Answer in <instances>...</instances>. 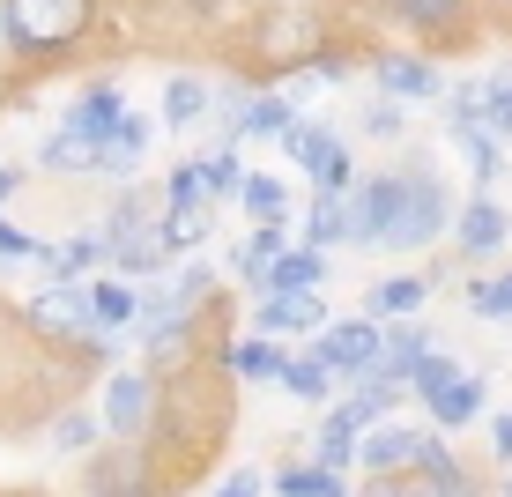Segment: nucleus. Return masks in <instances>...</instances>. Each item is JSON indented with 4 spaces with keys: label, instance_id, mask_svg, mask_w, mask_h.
Returning a JSON list of instances; mask_svg holds the SVG:
<instances>
[{
    "label": "nucleus",
    "instance_id": "1",
    "mask_svg": "<svg viewBox=\"0 0 512 497\" xmlns=\"http://www.w3.org/2000/svg\"><path fill=\"white\" fill-rule=\"evenodd\" d=\"M446 186L431 171H379L342 201V238L372 245V253H423L431 238H446Z\"/></svg>",
    "mask_w": 512,
    "mask_h": 497
},
{
    "label": "nucleus",
    "instance_id": "2",
    "mask_svg": "<svg viewBox=\"0 0 512 497\" xmlns=\"http://www.w3.org/2000/svg\"><path fill=\"white\" fill-rule=\"evenodd\" d=\"M97 0H0V30L23 60H60L67 45L90 30Z\"/></svg>",
    "mask_w": 512,
    "mask_h": 497
},
{
    "label": "nucleus",
    "instance_id": "3",
    "mask_svg": "<svg viewBox=\"0 0 512 497\" xmlns=\"http://www.w3.org/2000/svg\"><path fill=\"white\" fill-rule=\"evenodd\" d=\"M104 260H112L119 275H156L171 260L164 245V216H156L141 193H127V201L112 208V223H104Z\"/></svg>",
    "mask_w": 512,
    "mask_h": 497
},
{
    "label": "nucleus",
    "instance_id": "4",
    "mask_svg": "<svg viewBox=\"0 0 512 497\" xmlns=\"http://www.w3.org/2000/svg\"><path fill=\"white\" fill-rule=\"evenodd\" d=\"M30 327L45 334V342H82V349H112L104 334L112 327H97V312H90V290H82L75 275H60L52 290L30 297Z\"/></svg>",
    "mask_w": 512,
    "mask_h": 497
},
{
    "label": "nucleus",
    "instance_id": "5",
    "mask_svg": "<svg viewBox=\"0 0 512 497\" xmlns=\"http://www.w3.org/2000/svg\"><path fill=\"white\" fill-rule=\"evenodd\" d=\"M282 149H290V164L312 171V186H320V193H342L349 186V149L327 127H305V119L290 112V119H282Z\"/></svg>",
    "mask_w": 512,
    "mask_h": 497
},
{
    "label": "nucleus",
    "instance_id": "6",
    "mask_svg": "<svg viewBox=\"0 0 512 497\" xmlns=\"http://www.w3.org/2000/svg\"><path fill=\"white\" fill-rule=\"evenodd\" d=\"M149 416H156V371H112V379H104V431L141 438Z\"/></svg>",
    "mask_w": 512,
    "mask_h": 497
},
{
    "label": "nucleus",
    "instance_id": "7",
    "mask_svg": "<svg viewBox=\"0 0 512 497\" xmlns=\"http://www.w3.org/2000/svg\"><path fill=\"white\" fill-rule=\"evenodd\" d=\"M320 342H312V357H320L327 371H364V364H379V327H372V312L364 319H320Z\"/></svg>",
    "mask_w": 512,
    "mask_h": 497
},
{
    "label": "nucleus",
    "instance_id": "8",
    "mask_svg": "<svg viewBox=\"0 0 512 497\" xmlns=\"http://www.w3.org/2000/svg\"><path fill=\"white\" fill-rule=\"evenodd\" d=\"M312 52H320V15L282 8V15L260 23V60H268V67H305Z\"/></svg>",
    "mask_w": 512,
    "mask_h": 497
},
{
    "label": "nucleus",
    "instance_id": "9",
    "mask_svg": "<svg viewBox=\"0 0 512 497\" xmlns=\"http://www.w3.org/2000/svg\"><path fill=\"white\" fill-rule=\"evenodd\" d=\"M253 319H260V334H312L327 319V305H320V290H268Z\"/></svg>",
    "mask_w": 512,
    "mask_h": 497
},
{
    "label": "nucleus",
    "instance_id": "10",
    "mask_svg": "<svg viewBox=\"0 0 512 497\" xmlns=\"http://www.w3.org/2000/svg\"><path fill=\"white\" fill-rule=\"evenodd\" d=\"M416 438H423V431H386V423L357 431V460H364V475H379V483L409 475V460H416Z\"/></svg>",
    "mask_w": 512,
    "mask_h": 497
},
{
    "label": "nucleus",
    "instance_id": "11",
    "mask_svg": "<svg viewBox=\"0 0 512 497\" xmlns=\"http://www.w3.org/2000/svg\"><path fill=\"white\" fill-rule=\"evenodd\" d=\"M394 401H401V379H386V371L364 364V371H357V386H349V401L334 408V416H342L349 431H372V423H386V408H394Z\"/></svg>",
    "mask_w": 512,
    "mask_h": 497
},
{
    "label": "nucleus",
    "instance_id": "12",
    "mask_svg": "<svg viewBox=\"0 0 512 497\" xmlns=\"http://www.w3.org/2000/svg\"><path fill=\"white\" fill-rule=\"evenodd\" d=\"M446 223H453V238H461V253H475V260H483V253H498V245L512 238V216H505L498 201H483V193H475L461 216H446Z\"/></svg>",
    "mask_w": 512,
    "mask_h": 497
},
{
    "label": "nucleus",
    "instance_id": "13",
    "mask_svg": "<svg viewBox=\"0 0 512 497\" xmlns=\"http://www.w3.org/2000/svg\"><path fill=\"white\" fill-rule=\"evenodd\" d=\"M372 82L386 97H438L446 82H438V67L431 60H409V52H379L372 60Z\"/></svg>",
    "mask_w": 512,
    "mask_h": 497
},
{
    "label": "nucleus",
    "instance_id": "14",
    "mask_svg": "<svg viewBox=\"0 0 512 497\" xmlns=\"http://www.w3.org/2000/svg\"><path fill=\"white\" fill-rule=\"evenodd\" d=\"M320 282H327V260H320V245H305V253H275L268 268H260L253 297H268V290H320Z\"/></svg>",
    "mask_w": 512,
    "mask_h": 497
},
{
    "label": "nucleus",
    "instance_id": "15",
    "mask_svg": "<svg viewBox=\"0 0 512 497\" xmlns=\"http://www.w3.org/2000/svg\"><path fill=\"white\" fill-rule=\"evenodd\" d=\"M141 149H149V119H119L112 134L97 141V171H112V179H134V164H141Z\"/></svg>",
    "mask_w": 512,
    "mask_h": 497
},
{
    "label": "nucleus",
    "instance_id": "16",
    "mask_svg": "<svg viewBox=\"0 0 512 497\" xmlns=\"http://www.w3.org/2000/svg\"><path fill=\"white\" fill-rule=\"evenodd\" d=\"M423 408H431V423H446V431H453V423H475V416H483V379H475V371H453Z\"/></svg>",
    "mask_w": 512,
    "mask_h": 497
},
{
    "label": "nucleus",
    "instance_id": "17",
    "mask_svg": "<svg viewBox=\"0 0 512 497\" xmlns=\"http://www.w3.org/2000/svg\"><path fill=\"white\" fill-rule=\"evenodd\" d=\"M386 8L409 30H423V38H453V30L468 23V0H386Z\"/></svg>",
    "mask_w": 512,
    "mask_h": 497
},
{
    "label": "nucleus",
    "instance_id": "18",
    "mask_svg": "<svg viewBox=\"0 0 512 497\" xmlns=\"http://www.w3.org/2000/svg\"><path fill=\"white\" fill-rule=\"evenodd\" d=\"M409 475H416V483H431V490H446V497L475 490L468 475L453 468V446H446V438H416V460H409Z\"/></svg>",
    "mask_w": 512,
    "mask_h": 497
},
{
    "label": "nucleus",
    "instance_id": "19",
    "mask_svg": "<svg viewBox=\"0 0 512 497\" xmlns=\"http://www.w3.org/2000/svg\"><path fill=\"white\" fill-rule=\"evenodd\" d=\"M201 119H208V82L201 75H171L164 82V127H201Z\"/></svg>",
    "mask_w": 512,
    "mask_h": 497
},
{
    "label": "nucleus",
    "instance_id": "20",
    "mask_svg": "<svg viewBox=\"0 0 512 497\" xmlns=\"http://www.w3.org/2000/svg\"><path fill=\"white\" fill-rule=\"evenodd\" d=\"M119 119H127V104H119V90H104V82H97V90L82 97L75 112H67V127H75L82 141H104V134L119 127Z\"/></svg>",
    "mask_w": 512,
    "mask_h": 497
},
{
    "label": "nucleus",
    "instance_id": "21",
    "mask_svg": "<svg viewBox=\"0 0 512 497\" xmlns=\"http://www.w3.org/2000/svg\"><path fill=\"white\" fill-rule=\"evenodd\" d=\"M208 230H216V216H208V193H201V201H171V216H164V245H171V253L201 245Z\"/></svg>",
    "mask_w": 512,
    "mask_h": 497
},
{
    "label": "nucleus",
    "instance_id": "22",
    "mask_svg": "<svg viewBox=\"0 0 512 497\" xmlns=\"http://www.w3.org/2000/svg\"><path fill=\"white\" fill-rule=\"evenodd\" d=\"M282 253V216H260V230L238 245V275H245V290H260V268Z\"/></svg>",
    "mask_w": 512,
    "mask_h": 497
},
{
    "label": "nucleus",
    "instance_id": "23",
    "mask_svg": "<svg viewBox=\"0 0 512 497\" xmlns=\"http://www.w3.org/2000/svg\"><path fill=\"white\" fill-rule=\"evenodd\" d=\"M423 297H431V282L423 275H394V282H379L372 297H364V312H386V319H409Z\"/></svg>",
    "mask_w": 512,
    "mask_h": 497
},
{
    "label": "nucleus",
    "instance_id": "24",
    "mask_svg": "<svg viewBox=\"0 0 512 497\" xmlns=\"http://www.w3.org/2000/svg\"><path fill=\"white\" fill-rule=\"evenodd\" d=\"M90 312H97V327H134L141 290H127V282H90Z\"/></svg>",
    "mask_w": 512,
    "mask_h": 497
},
{
    "label": "nucleus",
    "instance_id": "25",
    "mask_svg": "<svg viewBox=\"0 0 512 497\" xmlns=\"http://www.w3.org/2000/svg\"><path fill=\"white\" fill-rule=\"evenodd\" d=\"M38 164H45V171H97V141H82L75 127H60V134L38 149Z\"/></svg>",
    "mask_w": 512,
    "mask_h": 497
},
{
    "label": "nucleus",
    "instance_id": "26",
    "mask_svg": "<svg viewBox=\"0 0 512 497\" xmlns=\"http://www.w3.org/2000/svg\"><path fill=\"white\" fill-rule=\"evenodd\" d=\"M282 386H290L297 401H327V386H334V371L320 364V357H282V371H275Z\"/></svg>",
    "mask_w": 512,
    "mask_h": 497
},
{
    "label": "nucleus",
    "instance_id": "27",
    "mask_svg": "<svg viewBox=\"0 0 512 497\" xmlns=\"http://www.w3.org/2000/svg\"><path fill=\"white\" fill-rule=\"evenodd\" d=\"M223 364H231L238 379H275V371H282V349H275V342H231V349H223Z\"/></svg>",
    "mask_w": 512,
    "mask_h": 497
},
{
    "label": "nucleus",
    "instance_id": "28",
    "mask_svg": "<svg viewBox=\"0 0 512 497\" xmlns=\"http://www.w3.org/2000/svg\"><path fill=\"white\" fill-rule=\"evenodd\" d=\"M275 490H290V497H334V490H349V483H342V468H327V460H320V468H282Z\"/></svg>",
    "mask_w": 512,
    "mask_h": 497
},
{
    "label": "nucleus",
    "instance_id": "29",
    "mask_svg": "<svg viewBox=\"0 0 512 497\" xmlns=\"http://www.w3.org/2000/svg\"><path fill=\"white\" fill-rule=\"evenodd\" d=\"M468 312L475 319H512V268L490 282H468Z\"/></svg>",
    "mask_w": 512,
    "mask_h": 497
},
{
    "label": "nucleus",
    "instance_id": "30",
    "mask_svg": "<svg viewBox=\"0 0 512 497\" xmlns=\"http://www.w3.org/2000/svg\"><path fill=\"white\" fill-rule=\"evenodd\" d=\"M305 245H342V193H320V201H312Z\"/></svg>",
    "mask_w": 512,
    "mask_h": 497
},
{
    "label": "nucleus",
    "instance_id": "31",
    "mask_svg": "<svg viewBox=\"0 0 512 497\" xmlns=\"http://www.w3.org/2000/svg\"><path fill=\"white\" fill-rule=\"evenodd\" d=\"M312 460H327V468H349V460H357V431H349L342 416H327V423H320V446H312Z\"/></svg>",
    "mask_w": 512,
    "mask_h": 497
},
{
    "label": "nucleus",
    "instance_id": "32",
    "mask_svg": "<svg viewBox=\"0 0 512 497\" xmlns=\"http://www.w3.org/2000/svg\"><path fill=\"white\" fill-rule=\"evenodd\" d=\"M231 193H238L245 208H253V216H282V208H290V193H282L275 179H245V171H238V186H231Z\"/></svg>",
    "mask_w": 512,
    "mask_h": 497
},
{
    "label": "nucleus",
    "instance_id": "33",
    "mask_svg": "<svg viewBox=\"0 0 512 497\" xmlns=\"http://www.w3.org/2000/svg\"><path fill=\"white\" fill-rule=\"evenodd\" d=\"M290 119V97H245V127L238 134H282Z\"/></svg>",
    "mask_w": 512,
    "mask_h": 497
},
{
    "label": "nucleus",
    "instance_id": "34",
    "mask_svg": "<svg viewBox=\"0 0 512 497\" xmlns=\"http://www.w3.org/2000/svg\"><path fill=\"white\" fill-rule=\"evenodd\" d=\"M193 171H201V193H216V201H223V193L238 186V156H231V149H208V156H201Z\"/></svg>",
    "mask_w": 512,
    "mask_h": 497
},
{
    "label": "nucleus",
    "instance_id": "35",
    "mask_svg": "<svg viewBox=\"0 0 512 497\" xmlns=\"http://www.w3.org/2000/svg\"><path fill=\"white\" fill-rule=\"evenodd\" d=\"M60 275H82V268H97L104 260V238H75V245H60V253H45Z\"/></svg>",
    "mask_w": 512,
    "mask_h": 497
},
{
    "label": "nucleus",
    "instance_id": "36",
    "mask_svg": "<svg viewBox=\"0 0 512 497\" xmlns=\"http://www.w3.org/2000/svg\"><path fill=\"white\" fill-rule=\"evenodd\" d=\"M90 438H97V423H90V416H60V423H52V446H60V453H82Z\"/></svg>",
    "mask_w": 512,
    "mask_h": 497
},
{
    "label": "nucleus",
    "instance_id": "37",
    "mask_svg": "<svg viewBox=\"0 0 512 497\" xmlns=\"http://www.w3.org/2000/svg\"><path fill=\"white\" fill-rule=\"evenodd\" d=\"M30 253L45 260V245H38V238H23V230H15L8 216H0V260H30Z\"/></svg>",
    "mask_w": 512,
    "mask_h": 497
},
{
    "label": "nucleus",
    "instance_id": "38",
    "mask_svg": "<svg viewBox=\"0 0 512 497\" xmlns=\"http://www.w3.org/2000/svg\"><path fill=\"white\" fill-rule=\"evenodd\" d=\"M364 134L394 141V134H401V112H394V104H372V112H364Z\"/></svg>",
    "mask_w": 512,
    "mask_h": 497
},
{
    "label": "nucleus",
    "instance_id": "39",
    "mask_svg": "<svg viewBox=\"0 0 512 497\" xmlns=\"http://www.w3.org/2000/svg\"><path fill=\"white\" fill-rule=\"evenodd\" d=\"M260 490V468H238V475H223V497H253Z\"/></svg>",
    "mask_w": 512,
    "mask_h": 497
},
{
    "label": "nucleus",
    "instance_id": "40",
    "mask_svg": "<svg viewBox=\"0 0 512 497\" xmlns=\"http://www.w3.org/2000/svg\"><path fill=\"white\" fill-rule=\"evenodd\" d=\"M490 446H498V460H512V416L490 423Z\"/></svg>",
    "mask_w": 512,
    "mask_h": 497
},
{
    "label": "nucleus",
    "instance_id": "41",
    "mask_svg": "<svg viewBox=\"0 0 512 497\" xmlns=\"http://www.w3.org/2000/svg\"><path fill=\"white\" fill-rule=\"evenodd\" d=\"M15 186H23V171H15V164H8V171H0V201H8V193H15Z\"/></svg>",
    "mask_w": 512,
    "mask_h": 497
},
{
    "label": "nucleus",
    "instance_id": "42",
    "mask_svg": "<svg viewBox=\"0 0 512 497\" xmlns=\"http://www.w3.org/2000/svg\"><path fill=\"white\" fill-rule=\"evenodd\" d=\"M505 490H512V483H505Z\"/></svg>",
    "mask_w": 512,
    "mask_h": 497
}]
</instances>
